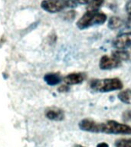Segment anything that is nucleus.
Returning <instances> with one entry per match:
<instances>
[{
  "instance_id": "obj_1",
  "label": "nucleus",
  "mask_w": 131,
  "mask_h": 147,
  "mask_svg": "<svg viewBox=\"0 0 131 147\" xmlns=\"http://www.w3.org/2000/svg\"><path fill=\"white\" fill-rule=\"evenodd\" d=\"M90 88L95 92L107 93L123 88V83L119 78L93 79L89 82Z\"/></svg>"
},
{
  "instance_id": "obj_2",
  "label": "nucleus",
  "mask_w": 131,
  "mask_h": 147,
  "mask_svg": "<svg viewBox=\"0 0 131 147\" xmlns=\"http://www.w3.org/2000/svg\"><path fill=\"white\" fill-rule=\"evenodd\" d=\"M107 21V16L100 11H87V12L78 21L77 27L80 30L87 29L94 25H103Z\"/></svg>"
},
{
  "instance_id": "obj_3",
  "label": "nucleus",
  "mask_w": 131,
  "mask_h": 147,
  "mask_svg": "<svg viewBox=\"0 0 131 147\" xmlns=\"http://www.w3.org/2000/svg\"><path fill=\"white\" fill-rule=\"evenodd\" d=\"M74 0H44L41 3V8L49 13H56L66 8L77 7Z\"/></svg>"
},
{
  "instance_id": "obj_4",
  "label": "nucleus",
  "mask_w": 131,
  "mask_h": 147,
  "mask_svg": "<svg viewBox=\"0 0 131 147\" xmlns=\"http://www.w3.org/2000/svg\"><path fill=\"white\" fill-rule=\"evenodd\" d=\"M106 134H131V126L115 120H108L101 124V133Z\"/></svg>"
},
{
  "instance_id": "obj_5",
  "label": "nucleus",
  "mask_w": 131,
  "mask_h": 147,
  "mask_svg": "<svg viewBox=\"0 0 131 147\" xmlns=\"http://www.w3.org/2000/svg\"><path fill=\"white\" fill-rule=\"evenodd\" d=\"M121 61L112 55H103L100 59L99 67L101 70H112L119 67L121 65Z\"/></svg>"
},
{
  "instance_id": "obj_6",
  "label": "nucleus",
  "mask_w": 131,
  "mask_h": 147,
  "mask_svg": "<svg viewBox=\"0 0 131 147\" xmlns=\"http://www.w3.org/2000/svg\"><path fill=\"white\" fill-rule=\"evenodd\" d=\"M101 124L102 123H98L94 119L86 118L80 120L79 123V128L85 132L90 133H101Z\"/></svg>"
},
{
  "instance_id": "obj_7",
  "label": "nucleus",
  "mask_w": 131,
  "mask_h": 147,
  "mask_svg": "<svg viewBox=\"0 0 131 147\" xmlns=\"http://www.w3.org/2000/svg\"><path fill=\"white\" fill-rule=\"evenodd\" d=\"M112 45L113 48L117 50H125L131 46V32H125L119 34L113 41Z\"/></svg>"
},
{
  "instance_id": "obj_8",
  "label": "nucleus",
  "mask_w": 131,
  "mask_h": 147,
  "mask_svg": "<svg viewBox=\"0 0 131 147\" xmlns=\"http://www.w3.org/2000/svg\"><path fill=\"white\" fill-rule=\"evenodd\" d=\"M45 114L48 119L53 121H61L64 119V110L56 107H51L46 109Z\"/></svg>"
},
{
  "instance_id": "obj_9",
  "label": "nucleus",
  "mask_w": 131,
  "mask_h": 147,
  "mask_svg": "<svg viewBox=\"0 0 131 147\" xmlns=\"http://www.w3.org/2000/svg\"><path fill=\"white\" fill-rule=\"evenodd\" d=\"M85 78H86V74L82 72L71 73L64 77V81L68 85L79 84L85 80Z\"/></svg>"
},
{
  "instance_id": "obj_10",
  "label": "nucleus",
  "mask_w": 131,
  "mask_h": 147,
  "mask_svg": "<svg viewBox=\"0 0 131 147\" xmlns=\"http://www.w3.org/2000/svg\"><path fill=\"white\" fill-rule=\"evenodd\" d=\"M44 80L47 83V84L55 86L61 81V77L57 73H48L45 75Z\"/></svg>"
},
{
  "instance_id": "obj_11",
  "label": "nucleus",
  "mask_w": 131,
  "mask_h": 147,
  "mask_svg": "<svg viewBox=\"0 0 131 147\" xmlns=\"http://www.w3.org/2000/svg\"><path fill=\"white\" fill-rule=\"evenodd\" d=\"M123 23H124V22H123V20L120 17L113 16L108 21L107 26L110 29L115 30L121 27Z\"/></svg>"
},
{
  "instance_id": "obj_12",
  "label": "nucleus",
  "mask_w": 131,
  "mask_h": 147,
  "mask_svg": "<svg viewBox=\"0 0 131 147\" xmlns=\"http://www.w3.org/2000/svg\"><path fill=\"white\" fill-rule=\"evenodd\" d=\"M117 96L121 102L126 103V104H130L131 105V90L127 89L120 92Z\"/></svg>"
},
{
  "instance_id": "obj_13",
  "label": "nucleus",
  "mask_w": 131,
  "mask_h": 147,
  "mask_svg": "<svg viewBox=\"0 0 131 147\" xmlns=\"http://www.w3.org/2000/svg\"><path fill=\"white\" fill-rule=\"evenodd\" d=\"M104 0H90L89 3L87 4V11H97L102 6Z\"/></svg>"
},
{
  "instance_id": "obj_14",
  "label": "nucleus",
  "mask_w": 131,
  "mask_h": 147,
  "mask_svg": "<svg viewBox=\"0 0 131 147\" xmlns=\"http://www.w3.org/2000/svg\"><path fill=\"white\" fill-rule=\"evenodd\" d=\"M113 56L118 58L120 61H128L131 58L130 53L125 50H117L113 54Z\"/></svg>"
},
{
  "instance_id": "obj_15",
  "label": "nucleus",
  "mask_w": 131,
  "mask_h": 147,
  "mask_svg": "<svg viewBox=\"0 0 131 147\" xmlns=\"http://www.w3.org/2000/svg\"><path fill=\"white\" fill-rule=\"evenodd\" d=\"M116 147H131V139H122L115 142Z\"/></svg>"
},
{
  "instance_id": "obj_16",
  "label": "nucleus",
  "mask_w": 131,
  "mask_h": 147,
  "mask_svg": "<svg viewBox=\"0 0 131 147\" xmlns=\"http://www.w3.org/2000/svg\"><path fill=\"white\" fill-rule=\"evenodd\" d=\"M76 13L74 11H67L65 15H64V19L66 20H74V18H75Z\"/></svg>"
},
{
  "instance_id": "obj_17",
  "label": "nucleus",
  "mask_w": 131,
  "mask_h": 147,
  "mask_svg": "<svg viewBox=\"0 0 131 147\" xmlns=\"http://www.w3.org/2000/svg\"><path fill=\"white\" fill-rule=\"evenodd\" d=\"M69 90H70L69 85L64 84V85H61V86L58 88V91L61 92V93H65V92L68 91Z\"/></svg>"
},
{
  "instance_id": "obj_18",
  "label": "nucleus",
  "mask_w": 131,
  "mask_h": 147,
  "mask_svg": "<svg viewBox=\"0 0 131 147\" xmlns=\"http://www.w3.org/2000/svg\"><path fill=\"white\" fill-rule=\"evenodd\" d=\"M90 0H74V2L77 3V4L80 5H86L88 4Z\"/></svg>"
},
{
  "instance_id": "obj_19",
  "label": "nucleus",
  "mask_w": 131,
  "mask_h": 147,
  "mask_svg": "<svg viewBox=\"0 0 131 147\" xmlns=\"http://www.w3.org/2000/svg\"><path fill=\"white\" fill-rule=\"evenodd\" d=\"M126 27L129 28H131V12L129 13L128 18H127V20H126Z\"/></svg>"
},
{
  "instance_id": "obj_20",
  "label": "nucleus",
  "mask_w": 131,
  "mask_h": 147,
  "mask_svg": "<svg viewBox=\"0 0 131 147\" xmlns=\"http://www.w3.org/2000/svg\"><path fill=\"white\" fill-rule=\"evenodd\" d=\"M97 147H109V145H108L107 142H100V143L97 144Z\"/></svg>"
},
{
  "instance_id": "obj_21",
  "label": "nucleus",
  "mask_w": 131,
  "mask_h": 147,
  "mask_svg": "<svg viewBox=\"0 0 131 147\" xmlns=\"http://www.w3.org/2000/svg\"><path fill=\"white\" fill-rule=\"evenodd\" d=\"M124 117L126 118V119H130L131 120V111H128V112L125 113V114H124Z\"/></svg>"
},
{
  "instance_id": "obj_22",
  "label": "nucleus",
  "mask_w": 131,
  "mask_h": 147,
  "mask_svg": "<svg viewBox=\"0 0 131 147\" xmlns=\"http://www.w3.org/2000/svg\"><path fill=\"white\" fill-rule=\"evenodd\" d=\"M74 147H85V146H80V145H77V146H75Z\"/></svg>"
}]
</instances>
